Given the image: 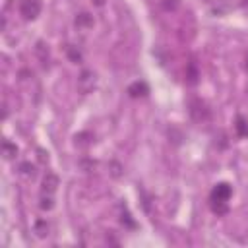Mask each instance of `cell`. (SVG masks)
Returning <instances> with one entry per match:
<instances>
[{"instance_id": "cell-18", "label": "cell", "mask_w": 248, "mask_h": 248, "mask_svg": "<svg viewBox=\"0 0 248 248\" xmlns=\"http://www.w3.org/2000/svg\"><path fill=\"white\" fill-rule=\"evenodd\" d=\"M93 2H95L97 6H103V2H105V0H93Z\"/></svg>"}, {"instance_id": "cell-14", "label": "cell", "mask_w": 248, "mask_h": 248, "mask_svg": "<svg viewBox=\"0 0 248 248\" xmlns=\"http://www.w3.org/2000/svg\"><path fill=\"white\" fill-rule=\"evenodd\" d=\"M213 211L225 213V211H227V202H213Z\"/></svg>"}, {"instance_id": "cell-1", "label": "cell", "mask_w": 248, "mask_h": 248, "mask_svg": "<svg viewBox=\"0 0 248 248\" xmlns=\"http://www.w3.org/2000/svg\"><path fill=\"white\" fill-rule=\"evenodd\" d=\"M95 85H97V76H95V72L83 70V72L78 76V91H79L81 95L91 93V91L95 89Z\"/></svg>"}, {"instance_id": "cell-15", "label": "cell", "mask_w": 248, "mask_h": 248, "mask_svg": "<svg viewBox=\"0 0 248 248\" xmlns=\"http://www.w3.org/2000/svg\"><path fill=\"white\" fill-rule=\"evenodd\" d=\"M236 128H238V134H240V136H248V128H246V122H244L242 118H238Z\"/></svg>"}, {"instance_id": "cell-5", "label": "cell", "mask_w": 248, "mask_h": 248, "mask_svg": "<svg viewBox=\"0 0 248 248\" xmlns=\"http://www.w3.org/2000/svg\"><path fill=\"white\" fill-rule=\"evenodd\" d=\"M58 184H60V180H58V176L54 174V172H46V176L43 178V194H54L56 192V188H58Z\"/></svg>"}, {"instance_id": "cell-17", "label": "cell", "mask_w": 248, "mask_h": 248, "mask_svg": "<svg viewBox=\"0 0 248 248\" xmlns=\"http://www.w3.org/2000/svg\"><path fill=\"white\" fill-rule=\"evenodd\" d=\"M196 70H194V66H190V83H196Z\"/></svg>"}, {"instance_id": "cell-10", "label": "cell", "mask_w": 248, "mask_h": 248, "mask_svg": "<svg viewBox=\"0 0 248 248\" xmlns=\"http://www.w3.org/2000/svg\"><path fill=\"white\" fill-rule=\"evenodd\" d=\"M35 234H37L39 238H45V236L48 234V225H46V221H37V223H35Z\"/></svg>"}, {"instance_id": "cell-6", "label": "cell", "mask_w": 248, "mask_h": 248, "mask_svg": "<svg viewBox=\"0 0 248 248\" xmlns=\"http://www.w3.org/2000/svg\"><path fill=\"white\" fill-rule=\"evenodd\" d=\"M76 25H78L79 29H89V27H93V17H91L87 12H81V14L76 17Z\"/></svg>"}, {"instance_id": "cell-7", "label": "cell", "mask_w": 248, "mask_h": 248, "mask_svg": "<svg viewBox=\"0 0 248 248\" xmlns=\"http://www.w3.org/2000/svg\"><path fill=\"white\" fill-rule=\"evenodd\" d=\"M128 93H130L132 97H141V95L147 93V85H145L143 81H136V83H132V85L128 87Z\"/></svg>"}, {"instance_id": "cell-16", "label": "cell", "mask_w": 248, "mask_h": 248, "mask_svg": "<svg viewBox=\"0 0 248 248\" xmlns=\"http://www.w3.org/2000/svg\"><path fill=\"white\" fill-rule=\"evenodd\" d=\"M68 54H70V58H72L74 62H79V60H81V54H79V52H76L74 48H68Z\"/></svg>"}, {"instance_id": "cell-19", "label": "cell", "mask_w": 248, "mask_h": 248, "mask_svg": "<svg viewBox=\"0 0 248 248\" xmlns=\"http://www.w3.org/2000/svg\"><path fill=\"white\" fill-rule=\"evenodd\" d=\"M244 70L248 72V58H246V64H244Z\"/></svg>"}, {"instance_id": "cell-9", "label": "cell", "mask_w": 248, "mask_h": 248, "mask_svg": "<svg viewBox=\"0 0 248 248\" xmlns=\"http://www.w3.org/2000/svg\"><path fill=\"white\" fill-rule=\"evenodd\" d=\"M16 153H17V147H16L14 143H10V141H4V143H2V155H4L6 159H14Z\"/></svg>"}, {"instance_id": "cell-8", "label": "cell", "mask_w": 248, "mask_h": 248, "mask_svg": "<svg viewBox=\"0 0 248 248\" xmlns=\"http://www.w3.org/2000/svg\"><path fill=\"white\" fill-rule=\"evenodd\" d=\"M39 207L43 211H48L54 207V200H52V194H43L41 192V202H39Z\"/></svg>"}, {"instance_id": "cell-4", "label": "cell", "mask_w": 248, "mask_h": 248, "mask_svg": "<svg viewBox=\"0 0 248 248\" xmlns=\"http://www.w3.org/2000/svg\"><path fill=\"white\" fill-rule=\"evenodd\" d=\"M231 198V186L229 184H217L211 192V202H227Z\"/></svg>"}, {"instance_id": "cell-3", "label": "cell", "mask_w": 248, "mask_h": 248, "mask_svg": "<svg viewBox=\"0 0 248 248\" xmlns=\"http://www.w3.org/2000/svg\"><path fill=\"white\" fill-rule=\"evenodd\" d=\"M190 116L196 120V122H205V120H209V108H207V105L205 103H202V101H192L190 103Z\"/></svg>"}, {"instance_id": "cell-11", "label": "cell", "mask_w": 248, "mask_h": 248, "mask_svg": "<svg viewBox=\"0 0 248 248\" xmlns=\"http://www.w3.org/2000/svg\"><path fill=\"white\" fill-rule=\"evenodd\" d=\"M19 172H21L25 178H33V176H35V167L29 165V163H23V165L19 167Z\"/></svg>"}, {"instance_id": "cell-2", "label": "cell", "mask_w": 248, "mask_h": 248, "mask_svg": "<svg viewBox=\"0 0 248 248\" xmlns=\"http://www.w3.org/2000/svg\"><path fill=\"white\" fill-rule=\"evenodd\" d=\"M19 14L25 19H35L41 14V0H21L19 4Z\"/></svg>"}, {"instance_id": "cell-12", "label": "cell", "mask_w": 248, "mask_h": 248, "mask_svg": "<svg viewBox=\"0 0 248 248\" xmlns=\"http://www.w3.org/2000/svg\"><path fill=\"white\" fill-rule=\"evenodd\" d=\"M108 170H110V174H112L114 178H118V176L122 174V167H120L116 161H112V163L108 165Z\"/></svg>"}, {"instance_id": "cell-13", "label": "cell", "mask_w": 248, "mask_h": 248, "mask_svg": "<svg viewBox=\"0 0 248 248\" xmlns=\"http://www.w3.org/2000/svg\"><path fill=\"white\" fill-rule=\"evenodd\" d=\"M176 6H178V0H163V8H165L167 12H174Z\"/></svg>"}]
</instances>
